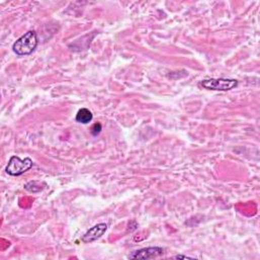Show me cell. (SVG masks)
<instances>
[{
    "mask_svg": "<svg viewBox=\"0 0 260 260\" xmlns=\"http://www.w3.org/2000/svg\"><path fill=\"white\" fill-rule=\"evenodd\" d=\"M39 44L38 36L35 31H29L19 38L13 45L14 52L19 56L32 54Z\"/></svg>",
    "mask_w": 260,
    "mask_h": 260,
    "instance_id": "1",
    "label": "cell"
},
{
    "mask_svg": "<svg viewBox=\"0 0 260 260\" xmlns=\"http://www.w3.org/2000/svg\"><path fill=\"white\" fill-rule=\"evenodd\" d=\"M34 166L33 160L31 158H25L21 159L18 156H13L6 168V171L11 176H21L32 169Z\"/></svg>",
    "mask_w": 260,
    "mask_h": 260,
    "instance_id": "2",
    "label": "cell"
},
{
    "mask_svg": "<svg viewBox=\"0 0 260 260\" xmlns=\"http://www.w3.org/2000/svg\"><path fill=\"white\" fill-rule=\"evenodd\" d=\"M200 84L203 89L208 91L228 92L238 85V80L233 78H205Z\"/></svg>",
    "mask_w": 260,
    "mask_h": 260,
    "instance_id": "3",
    "label": "cell"
},
{
    "mask_svg": "<svg viewBox=\"0 0 260 260\" xmlns=\"http://www.w3.org/2000/svg\"><path fill=\"white\" fill-rule=\"evenodd\" d=\"M164 253V249L162 247H148L143 248L137 251H134L128 257L130 259H152L156 258Z\"/></svg>",
    "mask_w": 260,
    "mask_h": 260,
    "instance_id": "4",
    "label": "cell"
},
{
    "mask_svg": "<svg viewBox=\"0 0 260 260\" xmlns=\"http://www.w3.org/2000/svg\"><path fill=\"white\" fill-rule=\"evenodd\" d=\"M108 230V225L105 223H101L98 224L96 226H94L93 228H91L90 230H88V232L82 236L81 241L83 243H92L97 241L98 239H100Z\"/></svg>",
    "mask_w": 260,
    "mask_h": 260,
    "instance_id": "5",
    "label": "cell"
},
{
    "mask_svg": "<svg viewBox=\"0 0 260 260\" xmlns=\"http://www.w3.org/2000/svg\"><path fill=\"white\" fill-rule=\"evenodd\" d=\"M92 120H93V113L86 108H81L80 110H78L75 116V121L81 124H89Z\"/></svg>",
    "mask_w": 260,
    "mask_h": 260,
    "instance_id": "6",
    "label": "cell"
},
{
    "mask_svg": "<svg viewBox=\"0 0 260 260\" xmlns=\"http://www.w3.org/2000/svg\"><path fill=\"white\" fill-rule=\"evenodd\" d=\"M102 132V125L100 123H95L91 129V134L94 137H97L98 135H100Z\"/></svg>",
    "mask_w": 260,
    "mask_h": 260,
    "instance_id": "7",
    "label": "cell"
},
{
    "mask_svg": "<svg viewBox=\"0 0 260 260\" xmlns=\"http://www.w3.org/2000/svg\"><path fill=\"white\" fill-rule=\"evenodd\" d=\"M174 258H176V259H188V258H192V257L185 256V255H176V256H174Z\"/></svg>",
    "mask_w": 260,
    "mask_h": 260,
    "instance_id": "8",
    "label": "cell"
}]
</instances>
